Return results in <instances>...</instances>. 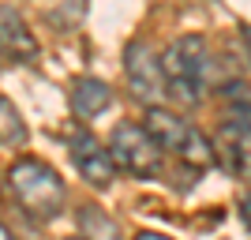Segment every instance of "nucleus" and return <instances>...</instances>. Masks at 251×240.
<instances>
[{
    "label": "nucleus",
    "instance_id": "nucleus-1",
    "mask_svg": "<svg viewBox=\"0 0 251 240\" xmlns=\"http://www.w3.org/2000/svg\"><path fill=\"white\" fill-rule=\"evenodd\" d=\"M8 191L30 221H52L68 207V188L42 158H15L8 165Z\"/></svg>",
    "mask_w": 251,
    "mask_h": 240
},
{
    "label": "nucleus",
    "instance_id": "nucleus-2",
    "mask_svg": "<svg viewBox=\"0 0 251 240\" xmlns=\"http://www.w3.org/2000/svg\"><path fill=\"white\" fill-rule=\"evenodd\" d=\"M161 72H165V94L184 109L206 98L210 86V45L202 34H184L176 42H169L161 53Z\"/></svg>",
    "mask_w": 251,
    "mask_h": 240
},
{
    "label": "nucleus",
    "instance_id": "nucleus-3",
    "mask_svg": "<svg viewBox=\"0 0 251 240\" xmlns=\"http://www.w3.org/2000/svg\"><path fill=\"white\" fill-rule=\"evenodd\" d=\"M143 124H147V132L157 139V143L165 146V154H173L188 169L199 173V169L214 165V143L202 135L199 128H191L184 116L169 113V109H161V105H147Z\"/></svg>",
    "mask_w": 251,
    "mask_h": 240
},
{
    "label": "nucleus",
    "instance_id": "nucleus-4",
    "mask_svg": "<svg viewBox=\"0 0 251 240\" xmlns=\"http://www.w3.org/2000/svg\"><path fill=\"white\" fill-rule=\"evenodd\" d=\"M109 150L120 173H131L139 180H157L165 173V146L147 132V124H116L109 135Z\"/></svg>",
    "mask_w": 251,
    "mask_h": 240
},
{
    "label": "nucleus",
    "instance_id": "nucleus-5",
    "mask_svg": "<svg viewBox=\"0 0 251 240\" xmlns=\"http://www.w3.org/2000/svg\"><path fill=\"white\" fill-rule=\"evenodd\" d=\"M214 161L232 180H251V98L232 102L214 132Z\"/></svg>",
    "mask_w": 251,
    "mask_h": 240
},
{
    "label": "nucleus",
    "instance_id": "nucleus-6",
    "mask_svg": "<svg viewBox=\"0 0 251 240\" xmlns=\"http://www.w3.org/2000/svg\"><path fill=\"white\" fill-rule=\"evenodd\" d=\"M124 79H127V90L131 98L143 105H161L165 98V72H161V56L157 49L139 38L124 49Z\"/></svg>",
    "mask_w": 251,
    "mask_h": 240
},
{
    "label": "nucleus",
    "instance_id": "nucleus-7",
    "mask_svg": "<svg viewBox=\"0 0 251 240\" xmlns=\"http://www.w3.org/2000/svg\"><path fill=\"white\" fill-rule=\"evenodd\" d=\"M68 154H72L79 177H83L86 184H94V188H109L113 177L120 173L116 161H113L109 143H101V139H98L94 132H86V128H75V132H72V139H68Z\"/></svg>",
    "mask_w": 251,
    "mask_h": 240
},
{
    "label": "nucleus",
    "instance_id": "nucleus-8",
    "mask_svg": "<svg viewBox=\"0 0 251 240\" xmlns=\"http://www.w3.org/2000/svg\"><path fill=\"white\" fill-rule=\"evenodd\" d=\"M0 53L11 56L19 64H34L38 60V38L30 34V27L11 15V11H0Z\"/></svg>",
    "mask_w": 251,
    "mask_h": 240
},
{
    "label": "nucleus",
    "instance_id": "nucleus-9",
    "mask_svg": "<svg viewBox=\"0 0 251 240\" xmlns=\"http://www.w3.org/2000/svg\"><path fill=\"white\" fill-rule=\"evenodd\" d=\"M113 105V86L105 79H94V75H83L72 83V109L79 120H98Z\"/></svg>",
    "mask_w": 251,
    "mask_h": 240
},
{
    "label": "nucleus",
    "instance_id": "nucleus-10",
    "mask_svg": "<svg viewBox=\"0 0 251 240\" xmlns=\"http://www.w3.org/2000/svg\"><path fill=\"white\" fill-rule=\"evenodd\" d=\"M26 120H23V113L15 109V102H8V98L0 94V146H23L26 143Z\"/></svg>",
    "mask_w": 251,
    "mask_h": 240
},
{
    "label": "nucleus",
    "instance_id": "nucleus-11",
    "mask_svg": "<svg viewBox=\"0 0 251 240\" xmlns=\"http://www.w3.org/2000/svg\"><path fill=\"white\" fill-rule=\"evenodd\" d=\"M240 221L251 229V195H244V199H240Z\"/></svg>",
    "mask_w": 251,
    "mask_h": 240
},
{
    "label": "nucleus",
    "instance_id": "nucleus-12",
    "mask_svg": "<svg viewBox=\"0 0 251 240\" xmlns=\"http://www.w3.org/2000/svg\"><path fill=\"white\" fill-rule=\"evenodd\" d=\"M240 42L248 49V64H251V27H240Z\"/></svg>",
    "mask_w": 251,
    "mask_h": 240
},
{
    "label": "nucleus",
    "instance_id": "nucleus-13",
    "mask_svg": "<svg viewBox=\"0 0 251 240\" xmlns=\"http://www.w3.org/2000/svg\"><path fill=\"white\" fill-rule=\"evenodd\" d=\"M4 237H11V229L4 225V221H0V240H4Z\"/></svg>",
    "mask_w": 251,
    "mask_h": 240
},
{
    "label": "nucleus",
    "instance_id": "nucleus-14",
    "mask_svg": "<svg viewBox=\"0 0 251 240\" xmlns=\"http://www.w3.org/2000/svg\"><path fill=\"white\" fill-rule=\"evenodd\" d=\"M0 60H4V53H0Z\"/></svg>",
    "mask_w": 251,
    "mask_h": 240
}]
</instances>
